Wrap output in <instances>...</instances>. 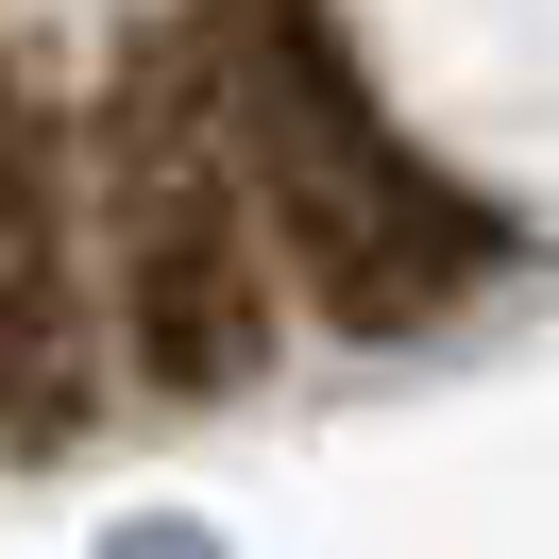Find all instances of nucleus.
Wrapping results in <instances>:
<instances>
[{"label": "nucleus", "mask_w": 559, "mask_h": 559, "mask_svg": "<svg viewBox=\"0 0 559 559\" xmlns=\"http://www.w3.org/2000/svg\"><path fill=\"white\" fill-rule=\"evenodd\" d=\"M221 85V153L254 187V238H272L288 322L322 340H424L509 272V221L373 103V69L340 51L322 0H187Z\"/></svg>", "instance_id": "obj_1"}, {"label": "nucleus", "mask_w": 559, "mask_h": 559, "mask_svg": "<svg viewBox=\"0 0 559 559\" xmlns=\"http://www.w3.org/2000/svg\"><path fill=\"white\" fill-rule=\"evenodd\" d=\"M85 288H103V356L153 407H221L288 340V288H272L238 153H221V85H204L187 17L136 35L119 85H103V136H85Z\"/></svg>", "instance_id": "obj_2"}, {"label": "nucleus", "mask_w": 559, "mask_h": 559, "mask_svg": "<svg viewBox=\"0 0 559 559\" xmlns=\"http://www.w3.org/2000/svg\"><path fill=\"white\" fill-rule=\"evenodd\" d=\"M85 153L35 51L0 35V457H69L103 407V288H85Z\"/></svg>", "instance_id": "obj_3"}, {"label": "nucleus", "mask_w": 559, "mask_h": 559, "mask_svg": "<svg viewBox=\"0 0 559 559\" xmlns=\"http://www.w3.org/2000/svg\"><path fill=\"white\" fill-rule=\"evenodd\" d=\"M119 559H204V543H187V525H136V543H119Z\"/></svg>", "instance_id": "obj_4"}]
</instances>
